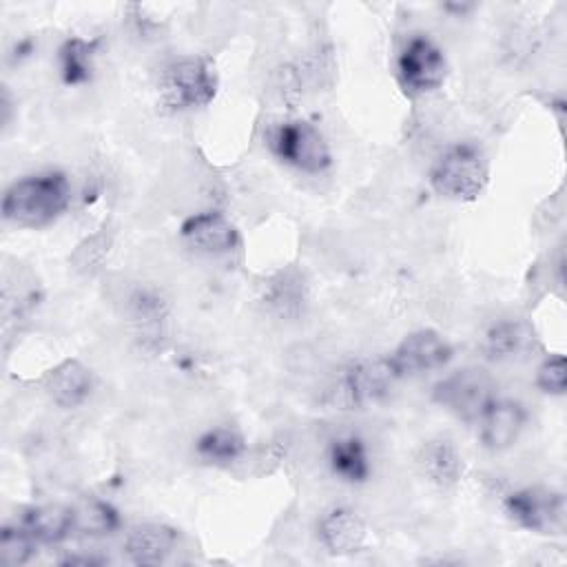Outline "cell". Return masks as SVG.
Returning a JSON list of instances; mask_svg holds the SVG:
<instances>
[{"label":"cell","mask_w":567,"mask_h":567,"mask_svg":"<svg viewBox=\"0 0 567 567\" xmlns=\"http://www.w3.org/2000/svg\"><path fill=\"white\" fill-rule=\"evenodd\" d=\"M71 204V186L64 173L42 171L13 182L2 197V217L22 228H40L55 221Z\"/></svg>","instance_id":"obj_1"},{"label":"cell","mask_w":567,"mask_h":567,"mask_svg":"<svg viewBox=\"0 0 567 567\" xmlns=\"http://www.w3.org/2000/svg\"><path fill=\"white\" fill-rule=\"evenodd\" d=\"M489 179V162L483 148L474 142H458L441 153L430 171L432 188L456 202L476 199Z\"/></svg>","instance_id":"obj_2"},{"label":"cell","mask_w":567,"mask_h":567,"mask_svg":"<svg viewBox=\"0 0 567 567\" xmlns=\"http://www.w3.org/2000/svg\"><path fill=\"white\" fill-rule=\"evenodd\" d=\"M159 102L171 111H193L213 102L217 73L210 60L188 55L168 62L159 73Z\"/></svg>","instance_id":"obj_3"},{"label":"cell","mask_w":567,"mask_h":567,"mask_svg":"<svg viewBox=\"0 0 567 567\" xmlns=\"http://www.w3.org/2000/svg\"><path fill=\"white\" fill-rule=\"evenodd\" d=\"M268 148L279 162L308 175H319L332 164L326 137L317 126L303 120L277 122L268 133Z\"/></svg>","instance_id":"obj_4"},{"label":"cell","mask_w":567,"mask_h":567,"mask_svg":"<svg viewBox=\"0 0 567 567\" xmlns=\"http://www.w3.org/2000/svg\"><path fill=\"white\" fill-rule=\"evenodd\" d=\"M432 399L463 421H478L496 399V381L478 365L450 372L432 388Z\"/></svg>","instance_id":"obj_5"},{"label":"cell","mask_w":567,"mask_h":567,"mask_svg":"<svg viewBox=\"0 0 567 567\" xmlns=\"http://www.w3.org/2000/svg\"><path fill=\"white\" fill-rule=\"evenodd\" d=\"M447 75V62L441 47L425 33L410 35L396 55V78L405 93L419 95L434 91Z\"/></svg>","instance_id":"obj_6"},{"label":"cell","mask_w":567,"mask_h":567,"mask_svg":"<svg viewBox=\"0 0 567 567\" xmlns=\"http://www.w3.org/2000/svg\"><path fill=\"white\" fill-rule=\"evenodd\" d=\"M396 374L388 361L381 359H359L348 363L337 377L334 388L330 390L339 405L346 408H363L381 401L390 388L394 385Z\"/></svg>","instance_id":"obj_7"},{"label":"cell","mask_w":567,"mask_h":567,"mask_svg":"<svg viewBox=\"0 0 567 567\" xmlns=\"http://www.w3.org/2000/svg\"><path fill=\"white\" fill-rule=\"evenodd\" d=\"M505 514L523 529L536 534H560L565 523V498L545 487L514 489L503 501Z\"/></svg>","instance_id":"obj_8"},{"label":"cell","mask_w":567,"mask_h":567,"mask_svg":"<svg viewBox=\"0 0 567 567\" xmlns=\"http://www.w3.org/2000/svg\"><path fill=\"white\" fill-rule=\"evenodd\" d=\"M450 359H452V346L447 343L445 337H441L436 330H430V328L410 332L388 354V361L396 379L419 377V374L439 370L447 365Z\"/></svg>","instance_id":"obj_9"},{"label":"cell","mask_w":567,"mask_h":567,"mask_svg":"<svg viewBox=\"0 0 567 567\" xmlns=\"http://www.w3.org/2000/svg\"><path fill=\"white\" fill-rule=\"evenodd\" d=\"M478 423V436L483 447L492 452H503L512 447L520 432L527 425V410L523 403L514 399H494L487 410L481 414Z\"/></svg>","instance_id":"obj_10"},{"label":"cell","mask_w":567,"mask_h":567,"mask_svg":"<svg viewBox=\"0 0 567 567\" xmlns=\"http://www.w3.org/2000/svg\"><path fill=\"white\" fill-rule=\"evenodd\" d=\"M179 233L190 248L208 255H224L239 246V230L235 224L215 210L186 217Z\"/></svg>","instance_id":"obj_11"},{"label":"cell","mask_w":567,"mask_h":567,"mask_svg":"<svg viewBox=\"0 0 567 567\" xmlns=\"http://www.w3.org/2000/svg\"><path fill=\"white\" fill-rule=\"evenodd\" d=\"M326 463L332 476L348 485L365 483L372 474L368 443L357 432H341L328 441Z\"/></svg>","instance_id":"obj_12"},{"label":"cell","mask_w":567,"mask_h":567,"mask_svg":"<svg viewBox=\"0 0 567 567\" xmlns=\"http://www.w3.org/2000/svg\"><path fill=\"white\" fill-rule=\"evenodd\" d=\"M317 536L330 554L357 551L365 540V523L350 507H334L326 512L317 525Z\"/></svg>","instance_id":"obj_13"},{"label":"cell","mask_w":567,"mask_h":567,"mask_svg":"<svg viewBox=\"0 0 567 567\" xmlns=\"http://www.w3.org/2000/svg\"><path fill=\"white\" fill-rule=\"evenodd\" d=\"M177 545V532L162 523L135 525L124 540V551L135 565H159Z\"/></svg>","instance_id":"obj_14"},{"label":"cell","mask_w":567,"mask_h":567,"mask_svg":"<svg viewBox=\"0 0 567 567\" xmlns=\"http://www.w3.org/2000/svg\"><path fill=\"white\" fill-rule=\"evenodd\" d=\"M44 390L55 405L78 408L93 390V374L78 359H66L44 377Z\"/></svg>","instance_id":"obj_15"},{"label":"cell","mask_w":567,"mask_h":567,"mask_svg":"<svg viewBox=\"0 0 567 567\" xmlns=\"http://www.w3.org/2000/svg\"><path fill=\"white\" fill-rule=\"evenodd\" d=\"M20 525L38 543H60L75 529V509L60 503H44L27 507L20 516Z\"/></svg>","instance_id":"obj_16"},{"label":"cell","mask_w":567,"mask_h":567,"mask_svg":"<svg viewBox=\"0 0 567 567\" xmlns=\"http://www.w3.org/2000/svg\"><path fill=\"white\" fill-rule=\"evenodd\" d=\"M100 49V40H86L80 35L66 38L58 49V69L60 78L69 86L86 84L95 71V55Z\"/></svg>","instance_id":"obj_17"},{"label":"cell","mask_w":567,"mask_h":567,"mask_svg":"<svg viewBox=\"0 0 567 567\" xmlns=\"http://www.w3.org/2000/svg\"><path fill=\"white\" fill-rule=\"evenodd\" d=\"M246 452V439L235 427H210L195 441V454L217 467H228L235 461H239Z\"/></svg>","instance_id":"obj_18"},{"label":"cell","mask_w":567,"mask_h":567,"mask_svg":"<svg viewBox=\"0 0 567 567\" xmlns=\"http://www.w3.org/2000/svg\"><path fill=\"white\" fill-rule=\"evenodd\" d=\"M419 465H421L423 474L439 487L454 485L463 474V458L458 456L456 447L445 439L427 441L421 447Z\"/></svg>","instance_id":"obj_19"},{"label":"cell","mask_w":567,"mask_h":567,"mask_svg":"<svg viewBox=\"0 0 567 567\" xmlns=\"http://www.w3.org/2000/svg\"><path fill=\"white\" fill-rule=\"evenodd\" d=\"M529 332L520 321L501 319L494 321L483 337V350L494 361H505L520 354L527 348Z\"/></svg>","instance_id":"obj_20"},{"label":"cell","mask_w":567,"mask_h":567,"mask_svg":"<svg viewBox=\"0 0 567 567\" xmlns=\"http://www.w3.org/2000/svg\"><path fill=\"white\" fill-rule=\"evenodd\" d=\"M266 306L279 317H295L303 303V281L297 272H279L266 288Z\"/></svg>","instance_id":"obj_21"},{"label":"cell","mask_w":567,"mask_h":567,"mask_svg":"<svg viewBox=\"0 0 567 567\" xmlns=\"http://www.w3.org/2000/svg\"><path fill=\"white\" fill-rule=\"evenodd\" d=\"M38 540L18 523L4 525L0 532V563L4 567L27 565L35 554Z\"/></svg>","instance_id":"obj_22"},{"label":"cell","mask_w":567,"mask_h":567,"mask_svg":"<svg viewBox=\"0 0 567 567\" xmlns=\"http://www.w3.org/2000/svg\"><path fill=\"white\" fill-rule=\"evenodd\" d=\"M120 527L117 509L106 501H91L75 512V529L89 536H106Z\"/></svg>","instance_id":"obj_23"},{"label":"cell","mask_w":567,"mask_h":567,"mask_svg":"<svg viewBox=\"0 0 567 567\" xmlns=\"http://www.w3.org/2000/svg\"><path fill=\"white\" fill-rule=\"evenodd\" d=\"M536 385L545 394L560 396L567 390V363L563 354H554L545 359L536 370Z\"/></svg>","instance_id":"obj_24"},{"label":"cell","mask_w":567,"mask_h":567,"mask_svg":"<svg viewBox=\"0 0 567 567\" xmlns=\"http://www.w3.org/2000/svg\"><path fill=\"white\" fill-rule=\"evenodd\" d=\"M102 560L100 558H93V556H69L62 560V565H100Z\"/></svg>","instance_id":"obj_25"},{"label":"cell","mask_w":567,"mask_h":567,"mask_svg":"<svg viewBox=\"0 0 567 567\" xmlns=\"http://www.w3.org/2000/svg\"><path fill=\"white\" fill-rule=\"evenodd\" d=\"M443 9H445V11H450V13L463 16V13H470V11L474 9V4H452V2H450V4H445Z\"/></svg>","instance_id":"obj_26"}]
</instances>
